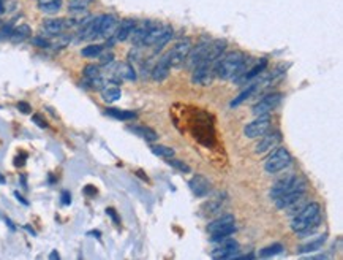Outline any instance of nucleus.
I'll return each mask as SVG.
<instances>
[{
	"mask_svg": "<svg viewBox=\"0 0 343 260\" xmlns=\"http://www.w3.org/2000/svg\"><path fill=\"white\" fill-rule=\"evenodd\" d=\"M226 49V40H212V42L203 43L196 46V49L191 48V51L187 57V65L193 68L199 62H207V64H215L217 59L223 54Z\"/></svg>",
	"mask_w": 343,
	"mask_h": 260,
	"instance_id": "f257e3e1",
	"label": "nucleus"
},
{
	"mask_svg": "<svg viewBox=\"0 0 343 260\" xmlns=\"http://www.w3.org/2000/svg\"><path fill=\"white\" fill-rule=\"evenodd\" d=\"M319 222H321V208L318 203L313 202L299 209L297 214L291 221V228L296 233L307 235L313 232L315 228H318Z\"/></svg>",
	"mask_w": 343,
	"mask_h": 260,
	"instance_id": "f03ea898",
	"label": "nucleus"
},
{
	"mask_svg": "<svg viewBox=\"0 0 343 260\" xmlns=\"http://www.w3.org/2000/svg\"><path fill=\"white\" fill-rule=\"evenodd\" d=\"M247 56L242 51H231L220 56L214 64V75L220 79H233L245 62Z\"/></svg>",
	"mask_w": 343,
	"mask_h": 260,
	"instance_id": "7ed1b4c3",
	"label": "nucleus"
},
{
	"mask_svg": "<svg viewBox=\"0 0 343 260\" xmlns=\"http://www.w3.org/2000/svg\"><path fill=\"white\" fill-rule=\"evenodd\" d=\"M289 165H291V154L288 153V149L277 148L275 151L267 157V161L264 162V170L270 175H275Z\"/></svg>",
	"mask_w": 343,
	"mask_h": 260,
	"instance_id": "20e7f679",
	"label": "nucleus"
},
{
	"mask_svg": "<svg viewBox=\"0 0 343 260\" xmlns=\"http://www.w3.org/2000/svg\"><path fill=\"white\" fill-rule=\"evenodd\" d=\"M300 186H305V183L302 181V179L296 175H288L285 178H281L280 181H277L274 186L270 187V198L272 200H277L278 197L281 195H285L288 192H292V191H296V189H299Z\"/></svg>",
	"mask_w": 343,
	"mask_h": 260,
	"instance_id": "39448f33",
	"label": "nucleus"
},
{
	"mask_svg": "<svg viewBox=\"0 0 343 260\" xmlns=\"http://www.w3.org/2000/svg\"><path fill=\"white\" fill-rule=\"evenodd\" d=\"M190 51H191V42L188 38L177 42L173 48L169 49V53L166 54L169 65L171 67H182L187 61Z\"/></svg>",
	"mask_w": 343,
	"mask_h": 260,
	"instance_id": "423d86ee",
	"label": "nucleus"
},
{
	"mask_svg": "<svg viewBox=\"0 0 343 260\" xmlns=\"http://www.w3.org/2000/svg\"><path fill=\"white\" fill-rule=\"evenodd\" d=\"M266 67H267V59H259V61H256L250 68H247L245 64H242L240 70H239L237 75L233 79H234L236 83H239V84L240 83H247V81H250V79H253L255 76L263 73L264 70H266Z\"/></svg>",
	"mask_w": 343,
	"mask_h": 260,
	"instance_id": "0eeeda50",
	"label": "nucleus"
},
{
	"mask_svg": "<svg viewBox=\"0 0 343 260\" xmlns=\"http://www.w3.org/2000/svg\"><path fill=\"white\" fill-rule=\"evenodd\" d=\"M239 252V244L233 238H225L218 241V246L212 249L210 257L212 258H234Z\"/></svg>",
	"mask_w": 343,
	"mask_h": 260,
	"instance_id": "6e6552de",
	"label": "nucleus"
},
{
	"mask_svg": "<svg viewBox=\"0 0 343 260\" xmlns=\"http://www.w3.org/2000/svg\"><path fill=\"white\" fill-rule=\"evenodd\" d=\"M270 127V116L269 114H261L255 121H251L244 127V134L247 138H259L263 137Z\"/></svg>",
	"mask_w": 343,
	"mask_h": 260,
	"instance_id": "1a4fd4ad",
	"label": "nucleus"
},
{
	"mask_svg": "<svg viewBox=\"0 0 343 260\" xmlns=\"http://www.w3.org/2000/svg\"><path fill=\"white\" fill-rule=\"evenodd\" d=\"M214 64L199 62L193 67V75H191V81L198 86H209L214 79Z\"/></svg>",
	"mask_w": 343,
	"mask_h": 260,
	"instance_id": "9d476101",
	"label": "nucleus"
},
{
	"mask_svg": "<svg viewBox=\"0 0 343 260\" xmlns=\"http://www.w3.org/2000/svg\"><path fill=\"white\" fill-rule=\"evenodd\" d=\"M281 98H283V94L281 92H274V94H267L266 97H263L259 100V102L253 106V113L256 116H261V114H269L272 109H275Z\"/></svg>",
	"mask_w": 343,
	"mask_h": 260,
	"instance_id": "9b49d317",
	"label": "nucleus"
},
{
	"mask_svg": "<svg viewBox=\"0 0 343 260\" xmlns=\"http://www.w3.org/2000/svg\"><path fill=\"white\" fill-rule=\"evenodd\" d=\"M305 191H307V187L305 186H300L299 189H296V191H292V192H288L285 195H281L275 200V205L278 209H285V208H291V206H294L297 205L302 198H304L305 195Z\"/></svg>",
	"mask_w": 343,
	"mask_h": 260,
	"instance_id": "f8f14e48",
	"label": "nucleus"
},
{
	"mask_svg": "<svg viewBox=\"0 0 343 260\" xmlns=\"http://www.w3.org/2000/svg\"><path fill=\"white\" fill-rule=\"evenodd\" d=\"M281 142V134L280 132H270V134H264L263 138L259 140V143L255 148V153L256 154H264L269 153L272 149H275Z\"/></svg>",
	"mask_w": 343,
	"mask_h": 260,
	"instance_id": "ddd939ff",
	"label": "nucleus"
},
{
	"mask_svg": "<svg viewBox=\"0 0 343 260\" xmlns=\"http://www.w3.org/2000/svg\"><path fill=\"white\" fill-rule=\"evenodd\" d=\"M68 26L70 23L65 21V19H46L42 26V31L45 34L43 37H57L64 34Z\"/></svg>",
	"mask_w": 343,
	"mask_h": 260,
	"instance_id": "4468645a",
	"label": "nucleus"
},
{
	"mask_svg": "<svg viewBox=\"0 0 343 260\" xmlns=\"http://www.w3.org/2000/svg\"><path fill=\"white\" fill-rule=\"evenodd\" d=\"M117 26L119 21L117 18L113 15H103L100 18V31H98V37H103V38H111L116 31H117Z\"/></svg>",
	"mask_w": 343,
	"mask_h": 260,
	"instance_id": "2eb2a0df",
	"label": "nucleus"
},
{
	"mask_svg": "<svg viewBox=\"0 0 343 260\" xmlns=\"http://www.w3.org/2000/svg\"><path fill=\"white\" fill-rule=\"evenodd\" d=\"M190 189H191V192H193L196 197H204L209 194L210 191V183H209V179L203 175H196L190 179V183H188Z\"/></svg>",
	"mask_w": 343,
	"mask_h": 260,
	"instance_id": "dca6fc26",
	"label": "nucleus"
},
{
	"mask_svg": "<svg viewBox=\"0 0 343 260\" xmlns=\"http://www.w3.org/2000/svg\"><path fill=\"white\" fill-rule=\"evenodd\" d=\"M226 195L225 194H217L214 198H210L209 202H206L203 206H201V211L206 216H212V214H217L221 208H223L225 202H226Z\"/></svg>",
	"mask_w": 343,
	"mask_h": 260,
	"instance_id": "f3484780",
	"label": "nucleus"
},
{
	"mask_svg": "<svg viewBox=\"0 0 343 260\" xmlns=\"http://www.w3.org/2000/svg\"><path fill=\"white\" fill-rule=\"evenodd\" d=\"M136 27V21L135 19H124L122 23H119L117 26V31H116V40L117 42H125L130 37H132L133 31Z\"/></svg>",
	"mask_w": 343,
	"mask_h": 260,
	"instance_id": "a211bd4d",
	"label": "nucleus"
},
{
	"mask_svg": "<svg viewBox=\"0 0 343 260\" xmlns=\"http://www.w3.org/2000/svg\"><path fill=\"white\" fill-rule=\"evenodd\" d=\"M169 70H171V65H169V61L168 57H161L158 64L154 67L152 70V78L155 79V81H163V79H166L169 76Z\"/></svg>",
	"mask_w": 343,
	"mask_h": 260,
	"instance_id": "6ab92c4d",
	"label": "nucleus"
},
{
	"mask_svg": "<svg viewBox=\"0 0 343 260\" xmlns=\"http://www.w3.org/2000/svg\"><path fill=\"white\" fill-rule=\"evenodd\" d=\"M128 130L143 140H146V142H155V140H158V134L155 130L146 125H128Z\"/></svg>",
	"mask_w": 343,
	"mask_h": 260,
	"instance_id": "aec40b11",
	"label": "nucleus"
},
{
	"mask_svg": "<svg viewBox=\"0 0 343 260\" xmlns=\"http://www.w3.org/2000/svg\"><path fill=\"white\" fill-rule=\"evenodd\" d=\"M231 224H236L234 216H233V214H223L221 217L215 219L214 222H210V224L207 225V232H209V233H215L217 230L225 228V227H228V225H231Z\"/></svg>",
	"mask_w": 343,
	"mask_h": 260,
	"instance_id": "412c9836",
	"label": "nucleus"
},
{
	"mask_svg": "<svg viewBox=\"0 0 343 260\" xmlns=\"http://www.w3.org/2000/svg\"><path fill=\"white\" fill-rule=\"evenodd\" d=\"M38 8L46 15H56L62 8V0H37Z\"/></svg>",
	"mask_w": 343,
	"mask_h": 260,
	"instance_id": "4be33fe9",
	"label": "nucleus"
},
{
	"mask_svg": "<svg viewBox=\"0 0 343 260\" xmlns=\"http://www.w3.org/2000/svg\"><path fill=\"white\" fill-rule=\"evenodd\" d=\"M173 27L171 26H163V29H161V34H160V37L157 38V42H155V48H154V53L157 54L158 51H161V49H163V46L165 45H168V42L171 38H173Z\"/></svg>",
	"mask_w": 343,
	"mask_h": 260,
	"instance_id": "5701e85b",
	"label": "nucleus"
},
{
	"mask_svg": "<svg viewBox=\"0 0 343 260\" xmlns=\"http://www.w3.org/2000/svg\"><path fill=\"white\" fill-rule=\"evenodd\" d=\"M102 97L106 103H113V102H117V100L122 97V91H120L116 84H109V86L102 89Z\"/></svg>",
	"mask_w": 343,
	"mask_h": 260,
	"instance_id": "b1692460",
	"label": "nucleus"
},
{
	"mask_svg": "<svg viewBox=\"0 0 343 260\" xmlns=\"http://www.w3.org/2000/svg\"><path fill=\"white\" fill-rule=\"evenodd\" d=\"M256 91H258V83H251V84H248V86L244 89V91H242V92L233 100V102H231V106L234 108V106H239L240 103H244L245 100H248Z\"/></svg>",
	"mask_w": 343,
	"mask_h": 260,
	"instance_id": "393cba45",
	"label": "nucleus"
},
{
	"mask_svg": "<svg viewBox=\"0 0 343 260\" xmlns=\"http://www.w3.org/2000/svg\"><path fill=\"white\" fill-rule=\"evenodd\" d=\"M326 243V236H319L316 239H313V241H310L307 244H302L299 247V254H310V252H316L319 251V249L322 247V244Z\"/></svg>",
	"mask_w": 343,
	"mask_h": 260,
	"instance_id": "a878e982",
	"label": "nucleus"
},
{
	"mask_svg": "<svg viewBox=\"0 0 343 260\" xmlns=\"http://www.w3.org/2000/svg\"><path fill=\"white\" fill-rule=\"evenodd\" d=\"M30 35H32V31H30V27L27 24H21L19 27L13 29L10 38H12L13 42H24V40H27Z\"/></svg>",
	"mask_w": 343,
	"mask_h": 260,
	"instance_id": "bb28decb",
	"label": "nucleus"
},
{
	"mask_svg": "<svg viewBox=\"0 0 343 260\" xmlns=\"http://www.w3.org/2000/svg\"><path fill=\"white\" fill-rule=\"evenodd\" d=\"M106 114L111 117L120 119V121H130V119H135L136 113L135 111H125V109H116V108H108Z\"/></svg>",
	"mask_w": 343,
	"mask_h": 260,
	"instance_id": "cd10ccee",
	"label": "nucleus"
},
{
	"mask_svg": "<svg viewBox=\"0 0 343 260\" xmlns=\"http://www.w3.org/2000/svg\"><path fill=\"white\" fill-rule=\"evenodd\" d=\"M116 73H117L119 78H122V79H130V81L136 79V72H135V68L130 65V64H120V65H117Z\"/></svg>",
	"mask_w": 343,
	"mask_h": 260,
	"instance_id": "c85d7f7f",
	"label": "nucleus"
},
{
	"mask_svg": "<svg viewBox=\"0 0 343 260\" xmlns=\"http://www.w3.org/2000/svg\"><path fill=\"white\" fill-rule=\"evenodd\" d=\"M234 232H236V225H234V224H231V225H228V227H225V228L217 230L215 233H210V241L218 243V241H221V239H225V238L231 236Z\"/></svg>",
	"mask_w": 343,
	"mask_h": 260,
	"instance_id": "c756f323",
	"label": "nucleus"
},
{
	"mask_svg": "<svg viewBox=\"0 0 343 260\" xmlns=\"http://www.w3.org/2000/svg\"><path fill=\"white\" fill-rule=\"evenodd\" d=\"M285 251V246L280 244V243H274L270 244L264 249H261L259 251V257H272V255H277V254H281Z\"/></svg>",
	"mask_w": 343,
	"mask_h": 260,
	"instance_id": "7c9ffc66",
	"label": "nucleus"
},
{
	"mask_svg": "<svg viewBox=\"0 0 343 260\" xmlns=\"http://www.w3.org/2000/svg\"><path fill=\"white\" fill-rule=\"evenodd\" d=\"M150 151H152L155 156H158V157H163V159L174 157V149H173V148H168V146L155 145V146H150Z\"/></svg>",
	"mask_w": 343,
	"mask_h": 260,
	"instance_id": "2f4dec72",
	"label": "nucleus"
},
{
	"mask_svg": "<svg viewBox=\"0 0 343 260\" xmlns=\"http://www.w3.org/2000/svg\"><path fill=\"white\" fill-rule=\"evenodd\" d=\"M103 46L102 45H89L86 48H83V51H81V54H83L84 57H97L102 54L103 51Z\"/></svg>",
	"mask_w": 343,
	"mask_h": 260,
	"instance_id": "473e14b6",
	"label": "nucleus"
},
{
	"mask_svg": "<svg viewBox=\"0 0 343 260\" xmlns=\"http://www.w3.org/2000/svg\"><path fill=\"white\" fill-rule=\"evenodd\" d=\"M92 2L94 0H70L68 10L70 12H83V10H86Z\"/></svg>",
	"mask_w": 343,
	"mask_h": 260,
	"instance_id": "72a5a7b5",
	"label": "nucleus"
},
{
	"mask_svg": "<svg viewBox=\"0 0 343 260\" xmlns=\"http://www.w3.org/2000/svg\"><path fill=\"white\" fill-rule=\"evenodd\" d=\"M84 76L87 81H90V79H95V78H100L102 75H100V68L97 65H87L84 68Z\"/></svg>",
	"mask_w": 343,
	"mask_h": 260,
	"instance_id": "f704fd0d",
	"label": "nucleus"
},
{
	"mask_svg": "<svg viewBox=\"0 0 343 260\" xmlns=\"http://www.w3.org/2000/svg\"><path fill=\"white\" fill-rule=\"evenodd\" d=\"M166 161H168V164H169L171 167H174V168L180 170V172H184V173H190V172H191V168H190L187 164H184L182 161H177V159H173V157L166 159Z\"/></svg>",
	"mask_w": 343,
	"mask_h": 260,
	"instance_id": "c9c22d12",
	"label": "nucleus"
},
{
	"mask_svg": "<svg viewBox=\"0 0 343 260\" xmlns=\"http://www.w3.org/2000/svg\"><path fill=\"white\" fill-rule=\"evenodd\" d=\"M114 61V56L113 53H109V54H103L102 57H100V62H102V65H108Z\"/></svg>",
	"mask_w": 343,
	"mask_h": 260,
	"instance_id": "e433bc0d",
	"label": "nucleus"
},
{
	"mask_svg": "<svg viewBox=\"0 0 343 260\" xmlns=\"http://www.w3.org/2000/svg\"><path fill=\"white\" fill-rule=\"evenodd\" d=\"M26 159H27V154H21L19 157H16V159H15V165H16V167H23Z\"/></svg>",
	"mask_w": 343,
	"mask_h": 260,
	"instance_id": "4c0bfd02",
	"label": "nucleus"
},
{
	"mask_svg": "<svg viewBox=\"0 0 343 260\" xmlns=\"http://www.w3.org/2000/svg\"><path fill=\"white\" fill-rule=\"evenodd\" d=\"M18 108H19V111H23V113H30V106L26 102H19L18 103Z\"/></svg>",
	"mask_w": 343,
	"mask_h": 260,
	"instance_id": "58836bf2",
	"label": "nucleus"
},
{
	"mask_svg": "<svg viewBox=\"0 0 343 260\" xmlns=\"http://www.w3.org/2000/svg\"><path fill=\"white\" fill-rule=\"evenodd\" d=\"M34 121H35L40 127H46V125H48V124H46V121H43V119L40 117L38 114H35V116H34Z\"/></svg>",
	"mask_w": 343,
	"mask_h": 260,
	"instance_id": "ea45409f",
	"label": "nucleus"
},
{
	"mask_svg": "<svg viewBox=\"0 0 343 260\" xmlns=\"http://www.w3.org/2000/svg\"><path fill=\"white\" fill-rule=\"evenodd\" d=\"M70 202H72V197H70L68 192H64V194H62V203H64V205H68Z\"/></svg>",
	"mask_w": 343,
	"mask_h": 260,
	"instance_id": "a19ab883",
	"label": "nucleus"
},
{
	"mask_svg": "<svg viewBox=\"0 0 343 260\" xmlns=\"http://www.w3.org/2000/svg\"><path fill=\"white\" fill-rule=\"evenodd\" d=\"M106 213H108V214H109L111 217H113V219H114V222H117V224H119V219H117V216H116V211H114V209H113V208H108V209H106Z\"/></svg>",
	"mask_w": 343,
	"mask_h": 260,
	"instance_id": "79ce46f5",
	"label": "nucleus"
},
{
	"mask_svg": "<svg viewBox=\"0 0 343 260\" xmlns=\"http://www.w3.org/2000/svg\"><path fill=\"white\" fill-rule=\"evenodd\" d=\"M86 194H97V191L94 189V186H87L86 187Z\"/></svg>",
	"mask_w": 343,
	"mask_h": 260,
	"instance_id": "37998d69",
	"label": "nucleus"
},
{
	"mask_svg": "<svg viewBox=\"0 0 343 260\" xmlns=\"http://www.w3.org/2000/svg\"><path fill=\"white\" fill-rule=\"evenodd\" d=\"M4 10H5V5H4V0H0V15L4 13Z\"/></svg>",
	"mask_w": 343,
	"mask_h": 260,
	"instance_id": "c03bdc74",
	"label": "nucleus"
},
{
	"mask_svg": "<svg viewBox=\"0 0 343 260\" xmlns=\"http://www.w3.org/2000/svg\"><path fill=\"white\" fill-rule=\"evenodd\" d=\"M49 258H59V254H57V252H51V255H49Z\"/></svg>",
	"mask_w": 343,
	"mask_h": 260,
	"instance_id": "a18cd8bd",
	"label": "nucleus"
},
{
	"mask_svg": "<svg viewBox=\"0 0 343 260\" xmlns=\"http://www.w3.org/2000/svg\"><path fill=\"white\" fill-rule=\"evenodd\" d=\"M16 197H18V198H19V200H21V202H23V203H24V205H27V202H26V200H24V198H23V197H21V195H19V194H16Z\"/></svg>",
	"mask_w": 343,
	"mask_h": 260,
	"instance_id": "49530a36",
	"label": "nucleus"
}]
</instances>
